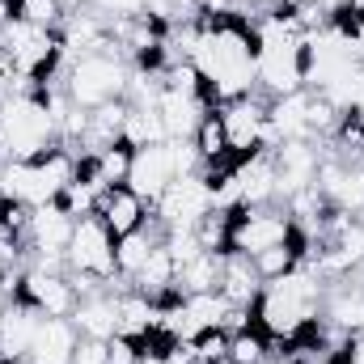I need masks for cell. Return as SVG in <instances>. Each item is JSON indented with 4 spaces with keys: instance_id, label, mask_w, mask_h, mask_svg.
Listing matches in <instances>:
<instances>
[{
    "instance_id": "obj_10",
    "label": "cell",
    "mask_w": 364,
    "mask_h": 364,
    "mask_svg": "<svg viewBox=\"0 0 364 364\" xmlns=\"http://www.w3.org/2000/svg\"><path fill=\"white\" fill-rule=\"evenodd\" d=\"M21 301H30L43 318H73L81 292L73 284L68 272H38V267H26L17 275V288H13Z\"/></svg>"
},
{
    "instance_id": "obj_29",
    "label": "cell",
    "mask_w": 364,
    "mask_h": 364,
    "mask_svg": "<svg viewBox=\"0 0 364 364\" xmlns=\"http://www.w3.org/2000/svg\"><path fill=\"white\" fill-rule=\"evenodd\" d=\"M9 301H13V288H9V284H0V314L9 309Z\"/></svg>"
},
{
    "instance_id": "obj_2",
    "label": "cell",
    "mask_w": 364,
    "mask_h": 364,
    "mask_svg": "<svg viewBox=\"0 0 364 364\" xmlns=\"http://www.w3.org/2000/svg\"><path fill=\"white\" fill-rule=\"evenodd\" d=\"M322 296H326V279L314 272L305 259L284 272L279 279H267L259 301H255V326L272 339V343H296L301 335H309L322 318Z\"/></svg>"
},
{
    "instance_id": "obj_16",
    "label": "cell",
    "mask_w": 364,
    "mask_h": 364,
    "mask_svg": "<svg viewBox=\"0 0 364 364\" xmlns=\"http://www.w3.org/2000/svg\"><path fill=\"white\" fill-rule=\"evenodd\" d=\"M220 296L237 309H255L259 292H263V275L255 272V259L250 255H237V250H225V267H220Z\"/></svg>"
},
{
    "instance_id": "obj_14",
    "label": "cell",
    "mask_w": 364,
    "mask_h": 364,
    "mask_svg": "<svg viewBox=\"0 0 364 364\" xmlns=\"http://www.w3.org/2000/svg\"><path fill=\"white\" fill-rule=\"evenodd\" d=\"M38 326H43V314H38L30 301H21V296L13 292L9 309L0 314V360L30 356V343H34Z\"/></svg>"
},
{
    "instance_id": "obj_9",
    "label": "cell",
    "mask_w": 364,
    "mask_h": 364,
    "mask_svg": "<svg viewBox=\"0 0 364 364\" xmlns=\"http://www.w3.org/2000/svg\"><path fill=\"white\" fill-rule=\"evenodd\" d=\"M216 212V195H212V182L199 174H186L178 178L157 203H153V220L166 229V233H182V229H199L203 216Z\"/></svg>"
},
{
    "instance_id": "obj_28",
    "label": "cell",
    "mask_w": 364,
    "mask_h": 364,
    "mask_svg": "<svg viewBox=\"0 0 364 364\" xmlns=\"http://www.w3.org/2000/svg\"><path fill=\"white\" fill-rule=\"evenodd\" d=\"M106 352H110V343H102V339H81L73 364H106Z\"/></svg>"
},
{
    "instance_id": "obj_3",
    "label": "cell",
    "mask_w": 364,
    "mask_h": 364,
    "mask_svg": "<svg viewBox=\"0 0 364 364\" xmlns=\"http://www.w3.org/2000/svg\"><path fill=\"white\" fill-rule=\"evenodd\" d=\"M60 144V123L38 93L0 97V161H38Z\"/></svg>"
},
{
    "instance_id": "obj_19",
    "label": "cell",
    "mask_w": 364,
    "mask_h": 364,
    "mask_svg": "<svg viewBox=\"0 0 364 364\" xmlns=\"http://www.w3.org/2000/svg\"><path fill=\"white\" fill-rule=\"evenodd\" d=\"M220 267H225V250H199L191 263L178 267V275H174V292H178V296H191V292H216Z\"/></svg>"
},
{
    "instance_id": "obj_26",
    "label": "cell",
    "mask_w": 364,
    "mask_h": 364,
    "mask_svg": "<svg viewBox=\"0 0 364 364\" xmlns=\"http://www.w3.org/2000/svg\"><path fill=\"white\" fill-rule=\"evenodd\" d=\"M90 9L106 21H123V17H144L149 0H90Z\"/></svg>"
},
{
    "instance_id": "obj_6",
    "label": "cell",
    "mask_w": 364,
    "mask_h": 364,
    "mask_svg": "<svg viewBox=\"0 0 364 364\" xmlns=\"http://www.w3.org/2000/svg\"><path fill=\"white\" fill-rule=\"evenodd\" d=\"M64 259H68V275H73L81 296L97 292V288H110V279H119V272H114V233L97 220V212L77 220Z\"/></svg>"
},
{
    "instance_id": "obj_31",
    "label": "cell",
    "mask_w": 364,
    "mask_h": 364,
    "mask_svg": "<svg viewBox=\"0 0 364 364\" xmlns=\"http://www.w3.org/2000/svg\"><path fill=\"white\" fill-rule=\"evenodd\" d=\"M352 284H356V288H360V292H364V263H360V267H356V272H352Z\"/></svg>"
},
{
    "instance_id": "obj_17",
    "label": "cell",
    "mask_w": 364,
    "mask_h": 364,
    "mask_svg": "<svg viewBox=\"0 0 364 364\" xmlns=\"http://www.w3.org/2000/svg\"><path fill=\"white\" fill-rule=\"evenodd\" d=\"M77 343H81V335H77L73 318H43V326L30 343V364H73Z\"/></svg>"
},
{
    "instance_id": "obj_23",
    "label": "cell",
    "mask_w": 364,
    "mask_h": 364,
    "mask_svg": "<svg viewBox=\"0 0 364 364\" xmlns=\"http://www.w3.org/2000/svg\"><path fill=\"white\" fill-rule=\"evenodd\" d=\"M13 4V17L17 21H30V26H47V30H60L68 9L60 0H9Z\"/></svg>"
},
{
    "instance_id": "obj_30",
    "label": "cell",
    "mask_w": 364,
    "mask_h": 364,
    "mask_svg": "<svg viewBox=\"0 0 364 364\" xmlns=\"http://www.w3.org/2000/svg\"><path fill=\"white\" fill-rule=\"evenodd\" d=\"M60 4H64L68 13H77V9H90V0H60Z\"/></svg>"
},
{
    "instance_id": "obj_13",
    "label": "cell",
    "mask_w": 364,
    "mask_h": 364,
    "mask_svg": "<svg viewBox=\"0 0 364 364\" xmlns=\"http://www.w3.org/2000/svg\"><path fill=\"white\" fill-rule=\"evenodd\" d=\"M149 216H153V208H149V203L127 186V182L106 186V195H102V203H97V220H102L114 237H127V233L144 229V225H149Z\"/></svg>"
},
{
    "instance_id": "obj_21",
    "label": "cell",
    "mask_w": 364,
    "mask_h": 364,
    "mask_svg": "<svg viewBox=\"0 0 364 364\" xmlns=\"http://www.w3.org/2000/svg\"><path fill=\"white\" fill-rule=\"evenodd\" d=\"M170 140L166 127H161V114L153 106H132L127 102V114H123V144L127 149H144V144H161Z\"/></svg>"
},
{
    "instance_id": "obj_8",
    "label": "cell",
    "mask_w": 364,
    "mask_h": 364,
    "mask_svg": "<svg viewBox=\"0 0 364 364\" xmlns=\"http://www.w3.org/2000/svg\"><path fill=\"white\" fill-rule=\"evenodd\" d=\"M296 237V225L288 216L284 203H267V208H237L233 225H229V250L237 255H263L272 246H284Z\"/></svg>"
},
{
    "instance_id": "obj_32",
    "label": "cell",
    "mask_w": 364,
    "mask_h": 364,
    "mask_svg": "<svg viewBox=\"0 0 364 364\" xmlns=\"http://www.w3.org/2000/svg\"><path fill=\"white\" fill-rule=\"evenodd\" d=\"M220 364H229V360H220Z\"/></svg>"
},
{
    "instance_id": "obj_15",
    "label": "cell",
    "mask_w": 364,
    "mask_h": 364,
    "mask_svg": "<svg viewBox=\"0 0 364 364\" xmlns=\"http://www.w3.org/2000/svg\"><path fill=\"white\" fill-rule=\"evenodd\" d=\"M77 229V216L64 212V203H43L30 212V233H26V250H68Z\"/></svg>"
},
{
    "instance_id": "obj_11",
    "label": "cell",
    "mask_w": 364,
    "mask_h": 364,
    "mask_svg": "<svg viewBox=\"0 0 364 364\" xmlns=\"http://www.w3.org/2000/svg\"><path fill=\"white\" fill-rule=\"evenodd\" d=\"M322 140H284L272 149L275 161V203H284L288 195L305 191L318 182V166H322Z\"/></svg>"
},
{
    "instance_id": "obj_5",
    "label": "cell",
    "mask_w": 364,
    "mask_h": 364,
    "mask_svg": "<svg viewBox=\"0 0 364 364\" xmlns=\"http://www.w3.org/2000/svg\"><path fill=\"white\" fill-rule=\"evenodd\" d=\"M0 47L13 64V77L47 90L55 68L64 64V43H60V30H47V26H30V21H9L0 30Z\"/></svg>"
},
{
    "instance_id": "obj_33",
    "label": "cell",
    "mask_w": 364,
    "mask_h": 364,
    "mask_svg": "<svg viewBox=\"0 0 364 364\" xmlns=\"http://www.w3.org/2000/svg\"><path fill=\"white\" fill-rule=\"evenodd\" d=\"M0 203H4V199H0Z\"/></svg>"
},
{
    "instance_id": "obj_18",
    "label": "cell",
    "mask_w": 364,
    "mask_h": 364,
    "mask_svg": "<svg viewBox=\"0 0 364 364\" xmlns=\"http://www.w3.org/2000/svg\"><path fill=\"white\" fill-rule=\"evenodd\" d=\"M73 326L81 339H102L110 343L114 339V292L110 288H97V292H85L73 309Z\"/></svg>"
},
{
    "instance_id": "obj_22",
    "label": "cell",
    "mask_w": 364,
    "mask_h": 364,
    "mask_svg": "<svg viewBox=\"0 0 364 364\" xmlns=\"http://www.w3.org/2000/svg\"><path fill=\"white\" fill-rule=\"evenodd\" d=\"M272 339L259 326H246L237 335H229V364H272Z\"/></svg>"
},
{
    "instance_id": "obj_25",
    "label": "cell",
    "mask_w": 364,
    "mask_h": 364,
    "mask_svg": "<svg viewBox=\"0 0 364 364\" xmlns=\"http://www.w3.org/2000/svg\"><path fill=\"white\" fill-rule=\"evenodd\" d=\"M195 343V364H220L229 360V335L216 326V331H203L199 339H191Z\"/></svg>"
},
{
    "instance_id": "obj_1",
    "label": "cell",
    "mask_w": 364,
    "mask_h": 364,
    "mask_svg": "<svg viewBox=\"0 0 364 364\" xmlns=\"http://www.w3.org/2000/svg\"><path fill=\"white\" fill-rule=\"evenodd\" d=\"M259 38L255 21L242 13H220V17H199V34L191 47V64L203 81V97L212 106L237 102L259 93Z\"/></svg>"
},
{
    "instance_id": "obj_12",
    "label": "cell",
    "mask_w": 364,
    "mask_h": 364,
    "mask_svg": "<svg viewBox=\"0 0 364 364\" xmlns=\"http://www.w3.org/2000/svg\"><path fill=\"white\" fill-rule=\"evenodd\" d=\"M153 110L161 114V127H166L170 140H191L195 127L203 123V114L216 110V106H212L203 93H186V90H174V85H161Z\"/></svg>"
},
{
    "instance_id": "obj_24",
    "label": "cell",
    "mask_w": 364,
    "mask_h": 364,
    "mask_svg": "<svg viewBox=\"0 0 364 364\" xmlns=\"http://www.w3.org/2000/svg\"><path fill=\"white\" fill-rule=\"evenodd\" d=\"M26 272V242L13 233H0V284L17 288V275Z\"/></svg>"
},
{
    "instance_id": "obj_20",
    "label": "cell",
    "mask_w": 364,
    "mask_h": 364,
    "mask_svg": "<svg viewBox=\"0 0 364 364\" xmlns=\"http://www.w3.org/2000/svg\"><path fill=\"white\" fill-rule=\"evenodd\" d=\"M191 144H195V153H199L203 170H216V166H229V161H233V157H229V140H225V123H220V114H216V110H208V114H203V123L195 127Z\"/></svg>"
},
{
    "instance_id": "obj_4",
    "label": "cell",
    "mask_w": 364,
    "mask_h": 364,
    "mask_svg": "<svg viewBox=\"0 0 364 364\" xmlns=\"http://www.w3.org/2000/svg\"><path fill=\"white\" fill-rule=\"evenodd\" d=\"M127 77H132V64L114 47H106V51H90V55L68 60L60 90L68 93L73 106L97 110L106 102H123L127 97Z\"/></svg>"
},
{
    "instance_id": "obj_7",
    "label": "cell",
    "mask_w": 364,
    "mask_h": 364,
    "mask_svg": "<svg viewBox=\"0 0 364 364\" xmlns=\"http://www.w3.org/2000/svg\"><path fill=\"white\" fill-rule=\"evenodd\" d=\"M216 114L225 123V140H229V157L233 161L255 157V153H272L275 149L272 119H267V97L263 93L225 102V106H216Z\"/></svg>"
},
{
    "instance_id": "obj_34",
    "label": "cell",
    "mask_w": 364,
    "mask_h": 364,
    "mask_svg": "<svg viewBox=\"0 0 364 364\" xmlns=\"http://www.w3.org/2000/svg\"><path fill=\"white\" fill-rule=\"evenodd\" d=\"M272 364H275V360H272Z\"/></svg>"
},
{
    "instance_id": "obj_27",
    "label": "cell",
    "mask_w": 364,
    "mask_h": 364,
    "mask_svg": "<svg viewBox=\"0 0 364 364\" xmlns=\"http://www.w3.org/2000/svg\"><path fill=\"white\" fill-rule=\"evenodd\" d=\"M140 343H132V339H110V352H106V364H140Z\"/></svg>"
}]
</instances>
